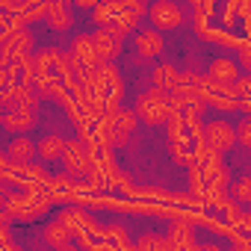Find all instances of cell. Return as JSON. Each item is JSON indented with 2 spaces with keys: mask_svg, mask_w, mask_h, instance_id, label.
<instances>
[{
  "mask_svg": "<svg viewBox=\"0 0 251 251\" xmlns=\"http://www.w3.org/2000/svg\"><path fill=\"white\" fill-rule=\"evenodd\" d=\"M71 59L80 65V71L83 74H92L95 68H100L103 65V59H100V53H98V48H95V42H92V36H80L74 45H71Z\"/></svg>",
  "mask_w": 251,
  "mask_h": 251,
  "instance_id": "obj_8",
  "label": "cell"
},
{
  "mask_svg": "<svg viewBox=\"0 0 251 251\" xmlns=\"http://www.w3.org/2000/svg\"><path fill=\"white\" fill-rule=\"evenodd\" d=\"M6 83H9V68L0 65V86H6Z\"/></svg>",
  "mask_w": 251,
  "mask_h": 251,
  "instance_id": "obj_26",
  "label": "cell"
},
{
  "mask_svg": "<svg viewBox=\"0 0 251 251\" xmlns=\"http://www.w3.org/2000/svg\"><path fill=\"white\" fill-rule=\"evenodd\" d=\"M48 24L59 33H65L71 27V6L68 3H48V12H45Z\"/></svg>",
  "mask_w": 251,
  "mask_h": 251,
  "instance_id": "obj_15",
  "label": "cell"
},
{
  "mask_svg": "<svg viewBox=\"0 0 251 251\" xmlns=\"http://www.w3.org/2000/svg\"><path fill=\"white\" fill-rule=\"evenodd\" d=\"M233 204H251V177H242V180H236V186L230 189V195H227Z\"/></svg>",
  "mask_w": 251,
  "mask_h": 251,
  "instance_id": "obj_21",
  "label": "cell"
},
{
  "mask_svg": "<svg viewBox=\"0 0 251 251\" xmlns=\"http://www.w3.org/2000/svg\"><path fill=\"white\" fill-rule=\"evenodd\" d=\"M201 145H204V151L222 157L225 151H230V148L236 145L233 124H227V121H222V118L207 121V124H204V130H201Z\"/></svg>",
  "mask_w": 251,
  "mask_h": 251,
  "instance_id": "obj_5",
  "label": "cell"
},
{
  "mask_svg": "<svg viewBox=\"0 0 251 251\" xmlns=\"http://www.w3.org/2000/svg\"><path fill=\"white\" fill-rule=\"evenodd\" d=\"M36 103V95L30 92V86H12L6 95H0V106H6V112H30Z\"/></svg>",
  "mask_w": 251,
  "mask_h": 251,
  "instance_id": "obj_10",
  "label": "cell"
},
{
  "mask_svg": "<svg viewBox=\"0 0 251 251\" xmlns=\"http://www.w3.org/2000/svg\"><path fill=\"white\" fill-rule=\"evenodd\" d=\"M236 77H239V71H236L233 59H216L207 71V83H216V86H230Z\"/></svg>",
  "mask_w": 251,
  "mask_h": 251,
  "instance_id": "obj_12",
  "label": "cell"
},
{
  "mask_svg": "<svg viewBox=\"0 0 251 251\" xmlns=\"http://www.w3.org/2000/svg\"><path fill=\"white\" fill-rule=\"evenodd\" d=\"M68 230L59 225V222H53V225H48L45 227V242L50 245V248H62V245H68Z\"/></svg>",
  "mask_w": 251,
  "mask_h": 251,
  "instance_id": "obj_20",
  "label": "cell"
},
{
  "mask_svg": "<svg viewBox=\"0 0 251 251\" xmlns=\"http://www.w3.org/2000/svg\"><path fill=\"white\" fill-rule=\"evenodd\" d=\"M177 77H180V71H177L172 62H163V65H154V68H151V83H154V89H160V92H172V89L177 86Z\"/></svg>",
  "mask_w": 251,
  "mask_h": 251,
  "instance_id": "obj_13",
  "label": "cell"
},
{
  "mask_svg": "<svg viewBox=\"0 0 251 251\" xmlns=\"http://www.w3.org/2000/svg\"><path fill=\"white\" fill-rule=\"evenodd\" d=\"M65 142H68V139H62L59 133H48V136L36 145V154H39L42 160H59L62 151H65Z\"/></svg>",
  "mask_w": 251,
  "mask_h": 251,
  "instance_id": "obj_16",
  "label": "cell"
},
{
  "mask_svg": "<svg viewBox=\"0 0 251 251\" xmlns=\"http://www.w3.org/2000/svg\"><path fill=\"white\" fill-rule=\"evenodd\" d=\"M195 251H222V248H216V245H204V248H198V245H192Z\"/></svg>",
  "mask_w": 251,
  "mask_h": 251,
  "instance_id": "obj_27",
  "label": "cell"
},
{
  "mask_svg": "<svg viewBox=\"0 0 251 251\" xmlns=\"http://www.w3.org/2000/svg\"><path fill=\"white\" fill-rule=\"evenodd\" d=\"M53 251H80V248H74V245H62V248H53Z\"/></svg>",
  "mask_w": 251,
  "mask_h": 251,
  "instance_id": "obj_28",
  "label": "cell"
},
{
  "mask_svg": "<svg viewBox=\"0 0 251 251\" xmlns=\"http://www.w3.org/2000/svg\"><path fill=\"white\" fill-rule=\"evenodd\" d=\"M239 53H242V56H239V65H242V68H248V65H251V53H248V48L242 45V48H239Z\"/></svg>",
  "mask_w": 251,
  "mask_h": 251,
  "instance_id": "obj_24",
  "label": "cell"
},
{
  "mask_svg": "<svg viewBox=\"0 0 251 251\" xmlns=\"http://www.w3.org/2000/svg\"><path fill=\"white\" fill-rule=\"evenodd\" d=\"M133 251H180L169 236H160V233H145Z\"/></svg>",
  "mask_w": 251,
  "mask_h": 251,
  "instance_id": "obj_17",
  "label": "cell"
},
{
  "mask_svg": "<svg viewBox=\"0 0 251 251\" xmlns=\"http://www.w3.org/2000/svg\"><path fill=\"white\" fill-rule=\"evenodd\" d=\"M133 42H136V53H139V59H157L160 53H163V36L157 33V30H139L136 36H133Z\"/></svg>",
  "mask_w": 251,
  "mask_h": 251,
  "instance_id": "obj_11",
  "label": "cell"
},
{
  "mask_svg": "<svg viewBox=\"0 0 251 251\" xmlns=\"http://www.w3.org/2000/svg\"><path fill=\"white\" fill-rule=\"evenodd\" d=\"M18 172H24V175L33 177V180H48V172H45L42 166H24V169H18Z\"/></svg>",
  "mask_w": 251,
  "mask_h": 251,
  "instance_id": "obj_23",
  "label": "cell"
},
{
  "mask_svg": "<svg viewBox=\"0 0 251 251\" xmlns=\"http://www.w3.org/2000/svg\"><path fill=\"white\" fill-rule=\"evenodd\" d=\"M177 248H192L195 245V230H192V225L189 222H177L175 227H172V236H169Z\"/></svg>",
  "mask_w": 251,
  "mask_h": 251,
  "instance_id": "obj_19",
  "label": "cell"
},
{
  "mask_svg": "<svg viewBox=\"0 0 251 251\" xmlns=\"http://www.w3.org/2000/svg\"><path fill=\"white\" fill-rule=\"evenodd\" d=\"M59 225H62L68 233H86V230H89V219H86V213H80V210H62Z\"/></svg>",
  "mask_w": 251,
  "mask_h": 251,
  "instance_id": "obj_18",
  "label": "cell"
},
{
  "mask_svg": "<svg viewBox=\"0 0 251 251\" xmlns=\"http://www.w3.org/2000/svg\"><path fill=\"white\" fill-rule=\"evenodd\" d=\"M175 112H180V106L175 103V98L169 92H160V89H145L136 100V121H145L151 127L157 124H166Z\"/></svg>",
  "mask_w": 251,
  "mask_h": 251,
  "instance_id": "obj_1",
  "label": "cell"
},
{
  "mask_svg": "<svg viewBox=\"0 0 251 251\" xmlns=\"http://www.w3.org/2000/svg\"><path fill=\"white\" fill-rule=\"evenodd\" d=\"M127 33H130V30H127V27H121V24L98 27V33L92 36V42H95V48H98V53H100L103 62L121 53V45H124V36H127Z\"/></svg>",
  "mask_w": 251,
  "mask_h": 251,
  "instance_id": "obj_6",
  "label": "cell"
},
{
  "mask_svg": "<svg viewBox=\"0 0 251 251\" xmlns=\"http://www.w3.org/2000/svg\"><path fill=\"white\" fill-rule=\"evenodd\" d=\"M59 160H62V166H65V175H71V177H77V180H86L89 172L95 169L89 142H83V139H68Z\"/></svg>",
  "mask_w": 251,
  "mask_h": 251,
  "instance_id": "obj_4",
  "label": "cell"
},
{
  "mask_svg": "<svg viewBox=\"0 0 251 251\" xmlns=\"http://www.w3.org/2000/svg\"><path fill=\"white\" fill-rule=\"evenodd\" d=\"M0 251H24V248H21V245H15V242H9V239H6V242H0Z\"/></svg>",
  "mask_w": 251,
  "mask_h": 251,
  "instance_id": "obj_25",
  "label": "cell"
},
{
  "mask_svg": "<svg viewBox=\"0 0 251 251\" xmlns=\"http://www.w3.org/2000/svg\"><path fill=\"white\" fill-rule=\"evenodd\" d=\"M172 98L175 103L183 109V106H204L207 103V83L198 71H180L177 77V86L172 89Z\"/></svg>",
  "mask_w": 251,
  "mask_h": 251,
  "instance_id": "obj_3",
  "label": "cell"
},
{
  "mask_svg": "<svg viewBox=\"0 0 251 251\" xmlns=\"http://www.w3.org/2000/svg\"><path fill=\"white\" fill-rule=\"evenodd\" d=\"M100 142L103 145H127L136 130V112L133 109H115L109 115H100Z\"/></svg>",
  "mask_w": 251,
  "mask_h": 251,
  "instance_id": "obj_2",
  "label": "cell"
},
{
  "mask_svg": "<svg viewBox=\"0 0 251 251\" xmlns=\"http://www.w3.org/2000/svg\"><path fill=\"white\" fill-rule=\"evenodd\" d=\"M0 124H3L12 136H21V133L36 127V118L30 112H3V121H0Z\"/></svg>",
  "mask_w": 251,
  "mask_h": 251,
  "instance_id": "obj_14",
  "label": "cell"
},
{
  "mask_svg": "<svg viewBox=\"0 0 251 251\" xmlns=\"http://www.w3.org/2000/svg\"><path fill=\"white\" fill-rule=\"evenodd\" d=\"M36 160V142L27 139V136H15L6 148V163L12 166V172L24 169V166H33Z\"/></svg>",
  "mask_w": 251,
  "mask_h": 251,
  "instance_id": "obj_9",
  "label": "cell"
},
{
  "mask_svg": "<svg viewBox=\"0 0 251 251\" xmlns=\"http://www.w3.org/2000/svg\"><path fill=\"white\" fill-rule=\"evenodd\" d=\"M145 15L151 18V30H175L180 21H183V9H180V3H175V0H157L154 6H148L145 9Z\"/></svg>",
  "mask_w": 251,
  "mask_h": 251,
  "instance_id": "obj_7",
  "label": "cell"
},
{
  "mask_svg": "<svg viewBox=\"0 0 251 251\" xmlns=\"http://www.w3.org/2000/svg\"><path fill=\"white\" fill-rule=\"evenodd\" d=\"M233 133H236V145L251 148V121H248V118L239 121V127H233Z\"/></svg>",
  "mask_w": 251,
  "mask_h": 251,
  "instance_id": "obj_22",
  "label": "cell"
},
{
  "mask_svg": "<svg viewBox=\"0 0 251 251\" xmlns=\"http://www.w3.org/2000/svg\"><path fill=\"white\" fill-rule=\"evenodd\" d=\"M0 121H3V106H0Z\"/></svg>",
  "mask_w": 251,
  "mask_h": 251,
  "instance_id": "obj_29",
  "label": "cell"
}]
</instances>
